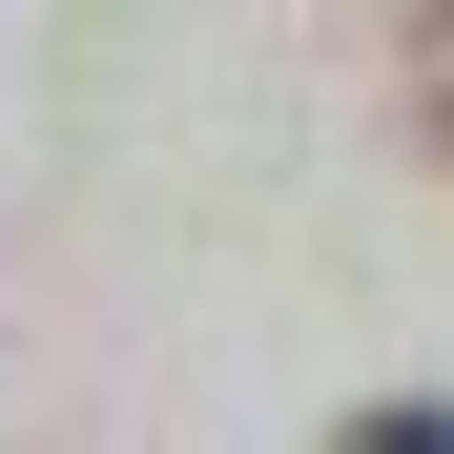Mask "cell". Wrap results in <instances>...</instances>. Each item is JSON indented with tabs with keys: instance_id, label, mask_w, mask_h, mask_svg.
Masks as SVG:
<instances>
[{
	"instance_id": "cell-1",
	"label": "cell",
	"mask_w": 454,
	"mask_h": 454,
	"mask_svg": "<svg viewBox=\"0 0 454 454\" xmlns=\"http://www.w3.org/2000/svg\"><path fill=\"white\" fill-rule=\"evenodd\" d=\"M413 145L454 166V0H413Z\"/></svg>"
},
{
	"instance_id": "cell-2",
	"label": "cell",
	"mask_w": 454,
	"mask_h": 454,
	"mask_svg": "<svg viewBox=\"0 0 454 454\" xmlns=\"http://www.w3.org/2000/svg\"><path fill=\"white\" fill-rule=\"evenodd\" d=\"M351 454H454V393H372V413H351Z\"/></svg>"
}]
</instances>
